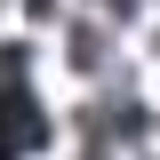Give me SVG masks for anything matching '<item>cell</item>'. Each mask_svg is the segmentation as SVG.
<instances>
[{
    "instance_id": "7a4b0ae2",
    "label": "cell",
    "mask_w": 160,
    "mask_h": 160,
    "mask_svg": "<svg viewBox=\"0 0 160 160\" xmlns=\"http://www.w3.org/2000/svg\"><path fill=\"white\" fill-rule=\"evenodd\" d=\"M88 160H112V152H88Z\"/></svg>"
},
{
    "instance_id": "6da1fadb",
    "label": "cell",
    "mask_w": 160,
    "mask_h": 160,
    "mask_svg": "<svg viewBox=\"0 0 160 160\" xmlns=\"http://www.w3.org/2000/svg\"><path fill=\"white\" fill-rule=\"evenodd\" d=\"M48 136H56V120L40 112V96H32V56L24 48H0V160L48 152Z\"/></svg>"
}]
</instances>
